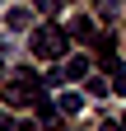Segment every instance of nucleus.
<instances>
[{
  "label": "nucleus",
  "instance_id": "nucleus-5",
  "mask_svg": "<svg viewBox=\"0 0 126 131\" xmlns=\"http://www.w3.org/2000/svg\"><path fill=\"white\" fill-rule=\"evenodd\" d=\"M61 5H66V0H33V9L42 14V19H52V14H61Z\"/></svg>",
  "mask_w": 126,
  "mask_h": 131
},
{
  "label": "nucleus",
  "instance_id": "nucleus-6",
  "mask_svg": "<svg viewBox=\"0 0 126 131\" xmlns=\"http://www.w3.org/2000/svg\"><path fill=\"white\" fill-rule=\"evenodd\" d=\"M28 19H33L28 9H9V28H28Z\"/></svg>",
  "mask_w": 126,
  "mask_h": 131
},
{
  "label": "nucleus",
  "instance_id": "nucleus-10",
  "mask_svg": "<svg viewBox=\"0 0 126 131\" xmlns=\"http://www.w3.org/2000/svg\"><path fill=\"white\" fill-rule=\"evenodd\" d=\"M0 75H5V61H0Z\"/></svg>",
  "mask_w": 126,
  "mask_h": 131
},
{
  "label": "nucleus",
  "instance_id": "nucleus-7",
  "mask_svg": "<svg viewBox=\"0 0 126 131\" xmlns=\"http://www.w3.org/2000/svg\"><path fill=\"white\" fill-rule=\"evenodd\" d=\"M112 94H126V70H121V66L112 70Z\"/></svg>",
  "mask_w": 126,
  "mask_h": 131
},
{
  "label": "nucleus",
  "instance_id": "nucleus-8",
  "mask_svg": "<svg viewBox=\"0 0 126 131\" xmlns=\"http://www.w3.org/2000/svg\"><path fill=\"white\" fill-rule=\"evenodd\" d=\"M98 14H103V19H112V14H117V0H98Z\"/></svg>",
  "mask_w": 126,
  "mask_h": 131
},
{
  "label": "nucleus",
  "instance_id": "nucleus-2",
  "mask_svg": "<svg viewBox=\"0 0 126 131\" xmlns=\"http://www.w3.org/2000/svg\"><path fill=\"white\" fill-rule=\"evenodd\" d=\"M66 33H70L75 42H84V47H93V42H98V28H93V19H89V14H75V19L66 24Z\"/></svg>",
  "mask_w": 126,
  "mask_h": 131
},
{
  "label": "nucleus",
  "instance_id": "nucleus-1",
  "mask_svg": "<svg viewBox=\"0 0 126 131\" xmlns=\"http://www.w3.org/2000/svg\"><path fill=\"white\" fill-rule=\"evenodd\" d=\"M70 33L66 28H56V24H42L37 33H33V38H28V52H33L37 61H66L70 56Z\"/></svg>",
  "mask_w": 126,
  "mask_h": 131
},
{
  "label": "nucleus",
  "instance_id": "nucleus-9",
  "mask_svg": "<svg viewBox=\"0 0 126 131\" xmlns=\"http://www.w3.org/2000/svg\"><path fill=\"white\" fill-rule=\"evenodd\" d=\"M0 131H14V122H9V117H5V112H0Z\"/></svg>",
  "mask_w": 126,
  "mask_h": 131
},
{
  "label": "nucleus",
  "instance_id": "nucleus-3",
  "mask_svg": "<svg viewBox=\"0 0 126 131\" xmlns=\"http://www.w3.org/2000/svg\"><path fill=\"white\" fill-rule=\"evenodd\" d=\"M89 70H93V61L80 52V56H70V61H66V70H61V75H66V80H89Z\"/></svg>",
  "mask_w": 126,
  "mask_h": 131
},
{
  "label": "nucleus",
  "instance_id": "nucleus-4",
  "mask_svg": "<svg viewBox=\"0 0 126 131\" xmlns=\"http://www.w3.org/2000/svg\"><path fill=\"white\" fill-rule=\"evenodd\" d=\"M56 108H61V117H75V112H80V108H84V98H80V94H75V89H66V94H61V98H56Z\"/></svg>",
  "mask_w": 126,
  "mask_h": 131
}]
</instances>
